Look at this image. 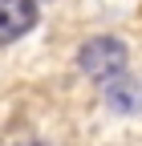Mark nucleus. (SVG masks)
I'll return each mask as SVG.
<instances>
[{
    "instance_id": "obj_1",
    "label": "nucleus",
    "mask_w": 142,
    "mask_h": 146,
    "mask_svg": "<svg viewBox=\"0 0 142 146\" xmlns=\"http://www.w3.org/2000/svg\"><path fill=\"white\" fill-rule=\"evenodd\" d=\"M126 65H130V53L118 36H90L77 53V69L98 85H114L118 77H126Z\"/></svg>"
},
{
    "instance_id": "obj_2",
    "label": "nucleus",
    "mask_w": 142,
    "mask_h": 146,
    "mask_svg": "<svg viewBox=\"0 0 142 146\" xmlns=\"http://www.w3.org/2000/svg\"><path fill=\"white\" fill-rule=\"evenodd\" d=\"M37 25V0H0V45H12Z\"/></svg>"
},
{
    "instance_id": "obj_3",
    "label": "nucleus",
    "mask_w": 142,
    "mask_h": 146,
    "mask_svg": "<svg viewBox=\"0 0 142 146\" xmlns=\"http://www.w3.org/2000/svg\"><path fill=\"white\" fill-rule=\"evenodd\" d=\"M106 102L118 114H138L142 110V77H118L114 85H106Z\"/></svg>"
},
{
    "instance_id": "obj_4",
    "label": "nucleus",
    "mask_w": 142,
    "mask_h": 146,
    "mask_svg": "<svg viewBox=\"0 0 142 146\" xmlns=\"http://www.w3.org/2000/svg\"><path fill=\"white\" fill-rule=\"evenodd\" d=\"M21 146H49V142H21Z\"/></svg>"
}]
</instances>
